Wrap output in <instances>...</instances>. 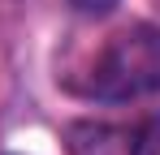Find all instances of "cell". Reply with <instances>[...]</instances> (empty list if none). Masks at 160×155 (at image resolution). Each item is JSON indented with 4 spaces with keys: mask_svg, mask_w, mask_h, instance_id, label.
Masks as SVG:
<instances>
[{
    "mask_svg": "<svg viewBox=\"0 0 160 155\" xmlns=\"http://www.w3.org/2000/svg\"><path fill=\"white\" fill-rule=\"evenodd\" d=\"M69 155H134V129L112 121H69L65 125Z\"/></svg>",
    "mask_w": 160,
    "mask_h": 155,
    "instance_id": "cell-2",
    "label": "cell"
},
{
    "mask_svg": "<svg viewBox=\"0 0 160 155\" xmlns=\"http://www.w3.org/2000/svg\"><path fill=\"white\" fill-rule=\"evenodd\" d=\"M74 13H82V17H104V13H112V4L117 0H65Z\"/></svg>",
    "mask_w": 160,
    "mask_h": 155,
    "instance_id": "cell-4",
    "label": "cell"
},
{
    "mask_svg": "<svg viewBox=\"0 0 160 155\" xmlns=\"http://www.w3.org/2000/svg\"><path fill=\"white\" fill-rule=\"evenodd\" d=\"M156 91H160V26L152 22H130L117 35H108V43L100 48L82 82V95L104 103L143 99Z\"/></svg>",
    "mask_w": 160,
    "mask_h": 155,
    "instance_id": "cell-1",
    "label": "cell"
},
{
    "mask_svg": "<svg viewBox=\"0 0 160 155\" xmlns=\"http://www.w3.org/2000/svg\"><path fill=\"white\" fill-rule=\"evenodd\" d=\"M134 155H160V112L134 129Z\"/></svg>",
    "mask_w": 160,
    "mask_h": 155,
    "instance_id": "cell-3",
    "label": "cell"
}]
</instances>
